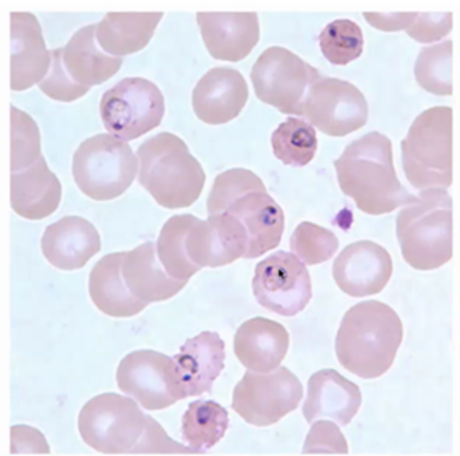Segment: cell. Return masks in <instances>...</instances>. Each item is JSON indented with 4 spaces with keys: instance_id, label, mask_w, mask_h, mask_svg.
<instances>
[{
    "instance_id": "cell-17",
    "label": "cell",
    "mask_w": 460,
    "mask_h": 456,
    "mask_svg": "<svg viewBox=\"0 0 460 456\" xmlns=\"http://www.w3.org/2000/svg\"><path fill=\"white\" fill-rule=\"evenodd\" d=\"M249 100L243 75L232 67H219L199 79L192 92V107L202 122L222 125L239 117Z\"/></svg>"
},
{
    "instance_id": "cell-35",
    "label": "cell",
    "mask_w": 460,
    "mask_h": 456,
    "mask_svg": "<svg viewBox=\"0 0 460 456\" xmlns=\"http://www.w3.org/2000/svg\"><path fill=\"white\" fill-rule=\"evenodd\" d=\"M289 245L302 263L317 265L329 262L339 250L340 243L332 230L312 222H302L292 233Z\"/></svg>"
},
{
    "instance_id": "cell-40",
    "label": "cell",
    "mask_w": 460,
    "mask_h": 456,
    "mask_svg": "<svg viewBox=\"0 0 460 456\" xmlns=\"http://www.w3.org/2000/svg\"><path fill=\"white\" fill-rule=\"evenodd\" d=\"M367 22L381 31H406L417 13H364Z\"/></svg>"
},
{
    "instance_id": "cell-29",
    "label": "cell",
    "mask_w": 460,
    "mask_h": 456,
    "mask_svg": "<svg viewBox=\"0 0 460 456\" xmlns=\"http://www.w3.org/2000/svg\"><path fill=\"white\" fill-rule=\"evenodd\" d=\"M229 415L226 408L212 400L190 403L182 416L181 437L190 448L202 453L211 450L226 434Z\"/></svg>"
},
{
    "instance_id": "cell-18",
    "label": "cell",
    "mask_w": 460,
    "mask_h": 456,
    "mask_svg": "<svg viewBox=\"0 0 460 456\" xmlns=\"http://www.w3.org/2000/svg\"><path fill=\"white\" fill-rule=\"evenodd\" d=\"M242 222L249 237L244 259H257L281 243L285 229L284 210L267 190H254L234 200L226 210Z\"/></svg>"
},
{
    "instance_id": "cell-28",
    "label": "cell",
    "mask_w": 460,
    "mask_h": 456,
    "mask_svg": "<svg viewBox=\"0 0 460 456\" xmlns=\"http://www.w3.org/2000/svg\"><path fill=\"white\" fill-rule=\"evenodd\" d=\"M164 13H107L96 24L100 49L115 58L127 57L144 49Z\"/></svg>"
},
{
    "instance_id": "cell-2",
    "label": "cell",
    "mask_w": 460,
    "mask_h": 456,
    "mask_svg": "<svg viewBox=\"0 0 460 456\" xmlns=\"http://www.w3.org/2000/svg\"><path fill=\"white\" fill-rule=\"evenodd\" d=\"M334 167L340 189L365 214H390L419 201L397 179L392 140L381 132H369L354 140Z\"/></svg>"
},
{
    "instance_id": "cell-16",
    "label": "cell",
    "mask_w": 460,
    "mask_h": 456,
    "mask_svg": "<svg viewBox=\"0 0 460 456\" xmlns=\"http://www.w3.org/2000/svg\"><path fill=\"white\" fill-rule=\"evenodd\" d=\"M10 89L22 92L41 84L51 67L52 54L34 14H10Z\"/></svg>"
},
{
    "instance_id": "cell-37",
    "label": "cell",
    "mask_w": 460,
    "mask_h": 456,
    "mask_svg": "<svg viewBox=\"0 0 460 456\" xmlns=\"http://www.w3.org/2000/svg\"><path fill=\"white\" fill-rule=\"evenodd\" d=\"M52 62L49 72L40 84V89L57 102L71 103L84 97L90 87L80 86L67 75L62 62V49H52Z\"/></svg>"
},
{
    "instance_id": "cell-21",
    "label": "cell",
    "mask_w": 460,
    "mask_h": 456,
    "mask_svg": "<svg viewBox=\"0 0 460 456\" xmlns=\"http://www.w3.org/2000/svg\"><path fill=\"white\" fill-rule=\"evenodd\" d=\"M362 405V393L357 383L342 377L336 370L314 373L307 383L304 416L307 423L332 418L340 425H349Z\"/></svg>"
},
{
    "instance_id": "cell-27",
    "label": "cell",
    "mask_w": 460,
    "mask_h": 456,
    "mask_svg": "<svg viewBox=\"0 0 460 456\" xmlns=\"http://www.w3.org/2000/svg\"><path fill=\"white\" fill-rule=\"evenodd\" d=\"M125 255L127 253L104 255L90 273V298L99 310L111 317H131L149 305L134 297L125 285L122 278Z\"/></svg>"
},
{
    "instance_id": "cell-36",
    "label": "cell",
    "mask_w": 460,
    "mask_h": 456,
    "mask_svg": "<svg viewBox=\"0 0 460 456\" xmlns=\"http://www.w3.org/2000/svg\"><path fill=\"white\" fill-rule=\"evenodd\" d=\"M254 190H267L256 173L246 169L227 170L215 179L207 201V210L209 215L226 212L234 200Z\"/></svg>"
},
{
    "instance_id": "cell-30",
    "label": "cell",
    "mask_w": 460,
    "mask_h": 456,
    "mask_svg": "<svg viewBox=\"0 0 460 456\" xmlns=\"http://www.w3.org/2000/svg\"><path fill=\"white\" fill-rule=\"evenodd\" d=\"M197 222L199 218L191 214L174 215L160 230L157 255L167 274L174 280L189 281L201 270L187 253V235Z\"/></svg>"
},
{
    "instance_id": "cell-5",
    "label": "cell",
    "mask_w": 460,
    "mask_h": 456,
    "mask_svg": "<svg viewBox=\"0 0 460 456\" xmlns=\"http://www.w3.org/2000/svg\"><path fill=\"white\" fill-rule=\"evenodd\" d=\"M419 201L406 205L396 218L402 259L416 270L429 272L454 255L452 198L444 189L422 190Z\"/></svg>"
},
{
    "instance_id": "cell-9",
    "label": "cell",
    "mask_w": 460,
    "mask_h": 456,
    "mask_svg": "<svg viewBox=\"0 0 460 456\" xmlns=\"http://www.w3.org/2000/svg\"><path fill=\"white\" fill-rule=\"evenodd\" d=\"M100 115L115 137L137 139L164 121V97L151 80L127 77L102 94Z\"/></svg>"
},
{
    "instance_id": "cell-8",
    "label": "cell",
    "mask_w": 460,
    "mask_h": 456,
    "mask_svg": "<svg viewBox=\"0 0 460 456\" xmlns=\"http://www.w3.org/2000/svg\"><path fill=\"white\" fill-rule=\"evenodd\" d=\"M320 77L316 67L282 47L267 49L252 69L257 97L289 115H301L302 103Z\"/></svg>"
},
{
    "instance_id": "cell-19",
    "label": "cell",
    "mask_w": 460,
    "mask_h": 456,
    "mask_svg": "<svg viewBox=\"0 0 460 456\" xmlns=\"http://www.w3.org/2000/svg\"><path fill=\"white\" fill-rule=\"evenodd\" d=\"M205 47L217 61L239 62L260 41L257 13H197Z\"/></svg>"
},
{
    "instance_id": "cell-13",
    "label": "cell",
    "mask_w": 460,
    "mask_h": 456,
    "mask_svg": "<svg viewBox=\"0 0 460 456\" xmlns=\"http://www.w3.org/2000/svg\"><path fill=\"white\" fill-rule=\"evenodd\" d=\"M252 292L262 308L292 317L312 300V278L294 253L277 252L257 264Z\"/></svg>"
},
{
    "instance_id": "cell-7",
    "label": "cell",
    "mask_w": 460,
    "mask_h": 456,
    "mask_svg": "<svg viewBox=\"0 0 460 456\" xmlns=\"http://www.w3.org/2000/svg\"><path fill=\"white\" fill-rule=\"evenodd\" d=\"M137 156L127 140L111 134L89 138L77 148L72 174L80 192L96 201L119 198L137 177Z\"/></svg>"
},
{
    "instance_id": "cell-10",
    "label": "cell",
    "mask_w": 460,
    "mask_h": 456,
    "mask_svg": "<svg viewBox=\"0 0 460 456\" xmlns=\"http://www.w3.org/2000/svg\"><path fill=\"white\" fill-rule=\"evenodd\" d=\"M302 398L304 386L288 368L267 373L247 371L234 388L232 408L249 425L267 427L296 410Z\"/></svg>"
},
{
    "instance_id": "cell-4",
    "label": "cell",
    "mask_w": 460,
    "mask_h": 456,
    "mask_svg": "<svg viewBox=\"0 0 460 456\" xmlns=\"http://www.w3.org/2000/svg\"><path fill=\"white\" fill-rule=\"evenodd\" d=\"M137 162L139 184L160 207L189 208L202 194L207 175L177 135L162 132L145 140L137 149Z\"/></svg>"
},
{
    "instance_id": "cell-23",
    "label": "cell",
    "mask_w": 460,
    "mask_h": 456,
    "mask_svg": "<svg viewBox=\"0 0 460 456\" xmlns=\"http://www.w3.org/2000/svg\"><path fill=\"white\" fill-rule=\"evenodd\" d=\"M289 333L281 323L252 317L240 326L234 335V354L252 372L277 370L287 357Z\"/></svg>"
},
{
    "instance_id": "cell-33",
    "label": "cell",
    "mask_w": 460,
    "mask_h": 456,
    "mask_svg": "<svg viewBox=\"0 0 460 456\" xmlns=\"http://www.w3.org/2000/svg\"><path fill=\"white\" fill-rule=\"evenodd\" d=\"M319 44L330 64L344 67L361 57L364 34L361 27L351 20H334L320 34Z\"/></svg>"
},
{
    "instance_id": "cell-38",
    "label": "cell",
    "mask_w": 460,
    "mask_h": 456,
    "mask_svg": "<svg viewBox=\"0 0 460 456\" xmlns=\"http://www.w3.org/2000/svg\"><path fill=\"white\" fill-rule=\"evenodd\" d=\"M304 453H349V443L340 428L329 420H319L310 428Z\"/></svg>"
},
{
    "instance_id": "cell-14",
    "label": "cell",
    "mask_w": 460,
    "mask_h": 456,
    "mask_svg": "<svg viewBox=\"0 0 460 456\" xmlns=\"http://www.w3.org/2000/svg\"><path fill=\"white\" fill-rule=\"evenodd\" d=\"M394 274V262L385 247L371 240L347 246L332 264V277L344 294L371 297L385 290Z\"/></svg>"
},
{
    "instance_id": "cell-26",
    "label": "cell",
    "mask_w": 460,
    "mask_h": 456,
    "mask_svg": "<svg viewBox=\"0 0 460 456\" xmlns=\"http://www.w3.org/2000/svg\"><path fill=\"white\" fill-rule=\"evenodd\" d=\"M62 62L72 80L84 87L104 84L122 67V58L111 57L100 49L96 24L82 27L72 35L62 49Z\"/></svg>"
},
{
    "instance_id": "cell-24",
    "label": "cell",
    "mask_w": 460,
    "mask_h": 456,
    "mask_svg": "<svg viewBox=\"0 0 460 456\" xmlns=\"http://www.w3.org/2000/svg\"><path fill=\"white\" fill-rule=\"evenodd\" d=\"M62 184L44 157L29 169L10 175V204L14 212L30 220L51 217L61 204Z\"/></svg>"
},
{
    "instance_id": "cell-6",
    "label": "cell",
    "mask_w": 460,
    "mask_h": 456,
    "mask_svg": "<svg viewBox=\"0 0 460 456\" xmlns=\"http://www.w3.org/2000/svg\"><path fill=\"white\" fill-rule=\"evenodd\" d=\"M454 110H425L410 127L402 142V170L417 190L449 189L454 177L452 163Z\"/></svg>"
},
{
    "instance_id": "cell-3",
    "label": "cell",
    "mask_w": 460,
    "mask_h": 456,
    "mask_svg": "<svg viewBox=\"0 0 460 456\" xmlns=\"http://www.w3.org/2000/svg\"><path fill=\"white\" fill-rule=\"evenodd\" d=\"M402 323L386 303L365 300L345 313L336 337L340 364L362 380H376L394 365Z\"/></svg>"
},
{
    "instance_id": "cell-20",
    "label": "cell",
    "mask_w": 460,
    "mask_h": 456,
    "mask_svg": "<svg viewBox=\"0 0 460 456\" xmlns=\"http://www.w3.org/2000/svg\"><path fill=\"white\" fill-rule=\"evenodd\" d=\"M45 259L65 272L84 268L102 249L96 227L80 217H65L45 229L41 239Z\"/></svg>"
},
{
    "instance_id": "cell-34",
    "label": "cell",
    "mask_w": 460,
    "mask_h": 456,
    "mask_svg": "<svg viewBox=\"0 0 460 456\" xmlns=\"http://www.w3.org/2000/svg\"><path fill=\"white\" fill-rule=\"evenodd\" d=\"M10 169L12 173L29 169L41 159V137L36 121L27 112L12 105L10 109Z\"/></svg>"
},
{
    "instance_id": "cell-39",
    "label": "cell",
    "mask_w": 460,
    "mask_h": 456,
    "mask_svg": "<svg viewBox=\"0 0 460 456\" xmlns=\"http://www.w3.org/2000/svg\"><path fill=\"white\" fill-rule=\"evenodd\" d=\"M452 13H417L406 32L412 40L421 44H429L447 37L452 31Z\"/></svg>"
},
{
    "instance_id": "cell-1",
    "label": "cell",
    "mask_w": 460,
    "mask_h": 456,
    "mask_svg": "<svg viewBox=\"0 0 460 456\" xmlns=\"http://www.w3.org/2000/svg\"><path fill=\"white\" fill-rule=\"evenodd\" d=\"M79 433L90 448L109 455L199 453L172 441L134 399L117 393H102L84 406Z\"/></svg>"
},
{
    "instance_id": "cell-11",
    "label": "cell",
    "mask_w": 460,
    "mask_h": 456,
    "mask_svg": "<svg viewBox=\"0 0 460 456\" xmlns=\"http://www.w3.org/2000/svg\"><path fill=\"white\" fill-rule=\"evenodd\" d=\"M119 389L146 410H164L186 399L180 386L176 362L157 351L129 353L117 370Z\"/></svg>"
},
{
    "instance_id": "cell-25",
    "label": "cell",
    "mask_w": 460,
    "mask_h": 456,
    "mask_svg": "<svg viewBox=\"0 0 460 456\" xmlns=\"http://www.w3.org/2000/svg\"><path fill=\"white\" fill-rule=\"evenodd\" d=\"M122 278L131 294L144 302H162L179 294L189 281L174 280L157 262L156 243L146 242L125 255Z\"/></svg>"
},
{
    "instance_id": "cell-31",
    "label": "cell",
    "mask_w": 460,
    "mask_h": 456,
    "mask_svg": "<svg viewBox=\"0 0 460 456\" xmlns=\"http://www.w3.org/2000/svg\"><path fill=\"white\" fill-rule=\"evenodd\" d=\"M271 144L275 156L287 166H307L316 155V130L305 120L289 117L275 130Z\"/></svg>"
},
{
    "instance_id": "cell-15",
    "label": "cell",
    "mask_w": 460,
    "mask_h": 456,
    "mask_svg": "<svg viewBox=\"0 0 460 456\" xmlns=\"http://www.w3.org/2000/svg\"><path fill=\"white\" fill-rule=\"evenodd\" d=\"M249 237L246 229L234 215H209L190 229L187 235V253L195 265L224 267L246 255Z\"/></svg>"
},
{
    "instance_id": "cell-22",
    "label": "cell",
    "mask_w": 460,
    "mask_h": 456,
    "mask_svg": "<svg viewBox=\"0 0 460 456\" xmlns=\"http://www.w3.org/2000/svg\"><path fill=\"white\" fill-rule=\"evenodd\" d=\"M225 358V342L217 333L202 332L187 340L172 358L184 396L211 393L212 385L224 371Z\"/></svg>"
},
{
    "instance_id": "cell-32",
    "label": "cell",
    "mask_w": 460,
    "mask_h": 456,
    "mask_svg": "<svg viewBox=\"0 0 460 456\" xmlns=\"http://www.w3.org/2000/svg\"><path fill=\"white\" fill-rule=\"evenodd\" d=\"M452 55H454V44L451 40L421 49L414 67L417 84L437 96H451L454 92Z\"/></svg>"
},
{
    "instance_id": "cell-12",
    "label": "cell",
    "mask_w": 460,
    "mask_h": 456,
    "mask_svg": "<svg viewBox=\"0 0 460 456\" xmlns=\"http://www.w3.org/2000/svg\"><path fill=\"white\" fill-rule=\"evenodd\" d=\"M301 117L329 137L358 131L367 121V103L358 87L337 77H320L302 103Z\"/></svg>"
}]
</instances>
